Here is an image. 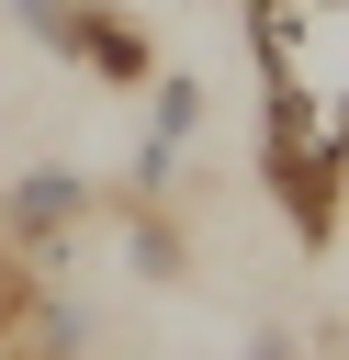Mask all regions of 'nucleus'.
<instances>
[{
  "label": "nucleus",
  "instance_id": "nucleus-1",
  "mask_svg": "<svg viewBox=\"0 0 349 360\" xmlns=\"http://www.w3.org/2000/svg\"><path fill=\"white\" fill-rule=\"evenodd\" d=\"M68 68H79V79H101V90H146V79H158V45H146V34H135L113 0H79Z\"/></svg>",
  "mask_w": 349,
  "mask_h": 360
}]
</instances>
